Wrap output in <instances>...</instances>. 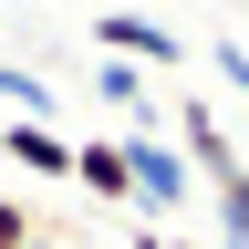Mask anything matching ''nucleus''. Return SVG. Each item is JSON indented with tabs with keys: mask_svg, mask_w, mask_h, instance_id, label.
<instances>
[{
	"mask_svg": "<svg viewBox=\"0 0 249 249\" xmlns=\"http://www.w3.org/2000/svg\"><path fill=\"white\" fill-rule=\"evenodd\" d=\"M124 187H135V208H156V218H166V208H187V197H197V177H187V156H177V135H156V114L145 124H124Z\"/></svg>",
	"mask_w": 249,
	"mask_h": 249,
	"instance_id": "nucleus-1",
	"label": "nucleus"
},
{
	"mask_svg": "<svg viewBox=\"0 0 249 249\" xmlns=\"http://www.w3.org/2000/svg\"><path fill=\"white\" fill-rule=\"evenodd\" d=\"M73 187L104 208H135V187H124V145L114 135H73Z\"/></svg>",
	"mask_w": 249,
	"mask_h": 249,
	"instance_id": "nucleus-4",
	"label": "nucleus"
},
{
	"mask_svg": "<svg viewBox=\"0 0 249 249\" xmlns=\"http://www.w3.org/2000/svg\"><path fill=\"white\" fill-rule=\"evenodd\" d=\"M135 249H197V239H156V229H145V239H135Z\"/></svg>",
	"mask_w": 249,
	"mask_h": 249,
	"instance_id": "nucleus-9",
	"label": "nucleus"
},
{
	"mask_svg": "<svg viewBox=\"0 0 249 249\" xmlns=\"http://www.w3.org/2000/svg\"><path fill=\"white\" fill-rule=\"evenodd\" d=\"M208 197H218V229H229V249H249V166H239V177H218Z\"/></svg>",
	"mask_w": 249,
	"mask_h": 249,
	"instance_id": "nucleus-6",
	"label": "nucleus"
},
{
	"mask_svg": "<svg viewBox=\"0 0 249 249\" xmlns=\"http://www.w3.org/2000/svg\"><path fill=\"white\" fill-rule=\"evenodd\" d=\"M145 83H156V73H135V62H114V52L93 62V93H104V104H114L124 124H145V114H156V104H145Z\"/></svg>",
	"mask_w": 249,
	"mask_h": 249,
	"instance_id": "nucleus-5",
	"label": "nucleus"
},
{
	"mask_svg": "<svg viewBox=\"0 0 249 249\" xmlns=\"http://www.w3.org/2000/svg\"><path fill=\"white\" fill-rule=\"evenodd\" d=\"M21 249H62V239H21Z\"/></svg>",
	"mask_w": 249,
	"mask_h": 249,
	"instance_id": "nucleus-10",
	"label": "nucleus"
},
{
	"mask_svg": "<svg viewBox=\"0 0 249 249\" xmlns=\"http://www.w3.org/2000/svg\"><path fill=\"white\" fill-rule=\"evenodd\" d=\"M0 156L31 177H73V135L62 124H21V114H0Z\"/></svg>",
	"mask_w": 249,
	"mask_h": 249,
	"instance_id": "nucleus-3",
	"label": "nucleus"
},
{
	"mask_svg": "<svg viewBox=\"0 0 249 249\" xmlns=\"http://www.w3.org/2000/svg\"><path fill=\"white\" fill-rule=\"evenodd\" d=\"M21 239H42V218H31L21 197H0V249H21Z\"/></svg>",
	"mask_w": 249,
	"mask_h": 249,
	"instance_id": "nucleus-7",
	"label": "nucleus"
},
{
	"mask_svg": "<svg viewBox=\"0 0 249 249\" xmlns=\"http://www.w3.org/2000/svg\"><path fill=\"white\" fill-rule=\"evenodd\" d=\"M93 42H104L114 62H135V73H177V62H187V42H177L166 21H145V11H104Z\"/></svg>",
	"mask_w": 249,
	"mask_h": 249,
	"instance_id": "nucleus-2",
	"label": "nucleus"
},
{
	"mask_svg": "<svg viewBox=\"0 0 249 249\" xmlns=\"http://www.w3.org/2000/svg\"><path fill=\"white\" fill-rule=\"evenodd\" d=\"M208 62H218V83H239V104H249V52H239V42H218Z\"/></svg>",
	"mask_w": 249,
	"mask_h": 249,
	"instance_id": "nucleus-8",
	"label": "nucleus"
}]
</instances>
